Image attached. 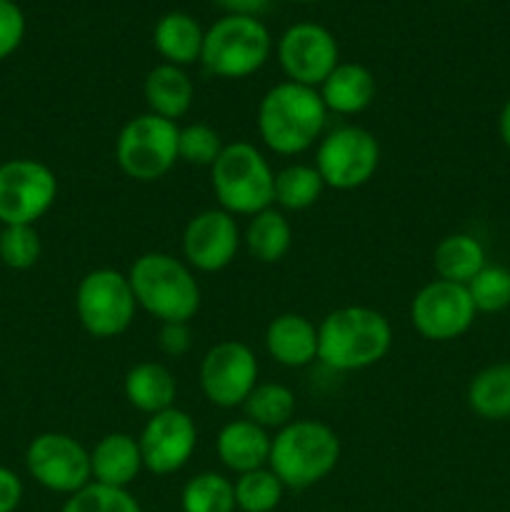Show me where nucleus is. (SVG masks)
<instances>
[{
	"mask_svg": "<svg viewBox=\"0 0 510 512\" xmlns=\"http://www.w3.org/2000/svg\"><path fill=\"white\" fill-rule=\"evenodd\" d=\"M255 123L265 148L293 158L320 143L328 125V108L318 88L283 80L260 98Z\"/></svg>",
	"mask_w": 510,
	"mask_h": 512,
	"instance_id": "1",
	"label": "nucleus"
},
{
	"mask_svg": "<svg viewBox=\"0 0 510 512\" xmlns=\"http://www.w3.org/2000/svg\"><path fill=\"white\" fill-rule=\"evenodd\" d=\"M393 345V328L380 310L345 305L318 325V360L335 373H355L380 363Z\"/></svg>",
	"mask_w": 510,
	"mask_h": 512,
	"instance_id": "2",
	"label": "nucleus"
},
{
	"mask_svg": "<svg viewBox=\"0 0 510 512\" xmlns=\"http://www.w3.org/2000/svg\"><path fill=\"white\" fill-rule=\"evenodd\" d=\"M135 303L160 323H190L200 310L193 268L175 255L145 253L128 270Z\"/></svg>",
	"mask_w": 510,
	"mask_h": 512,
	"instance_id": "3",
	"label": "nucleus"
},
{
	"mask_svg": "<svg viewBox=\"0 0 510 512\" xmlns=\"http://www.w3.org/2000/svg\"><path fill=\"white\" fill-rule=\"evenodd\" d=\"M340 460V438L320 420H293L273 435L268 468L290 490L320 483Z\"/></svg>",
	"mask_w": 510,
	"mask_h": 512,
	"instance_id": "4",
	"label": "nucleus"
},
{
	"mask_svg": "<svg viewBox=\"0 0 510 512\" xmlns=\"http://www.w3.org/2000/svg\"><path fill=\"white\" fill-rule=\"evenodd\" d=\"M210 185L218 205L230 215H258L273 208L275 173L268 158L253 143L235 140L220 150L210 165Z\"/></svg>",
	"mask_w": 510,
	"mask_h": 512,
	"instance_id": "5",
	"label": "nucleus"
},
{
	"mask_svg": "<svg viewBox=\"0 0 510 512\" xmlns=\"http://www.w3.org/2000/svg\"><path fill=\"white\" fill-rule=\"evenodd\" d=\"M273 53V38L253 15H223L205 30L200 65L223 80H243L258 73Z\"/></svg>",
	"mask_w": 510,
	"mask_h": 512,
	"instance_id": "6",
	"label": "nucleus"
},
{
	"mask_svg": "<svg viewBox=\"0 0 510 512\" xmlns=\"http://www.w3.org/2000/svg\"><path fill=\"white\" fill-rule=\"evenodd\" d=\"M178 135L173 120L153 113L135 115L115 138V163L130 180L155 183L178 163Z\"/></svg>",
	"mask_w": 510,
	"mask_h": 512,
	"instance_id": "7",
	"label": "nucleus"
},
{
	"mask_svg": "<svg viewBox=\"0 0 510 512\" xmlns=\"http://www.w3.org/2000/svg\"><path fill=\"white\" fill-rule=\"evenodd\" d=\"M135 303L128 275L113 268H98L83 275L75 288V313L88 335L110 340L133 325Z\"/></svg>",
	"mask_w": 510,
	"mask_h": 512,
	"instance_id": "8",
	"label": "nucleus"
},
{
	"mask_svg": "<svg viewBox=\"0 0 510 512\" xmlns=\"http://www.w3.org/2000/svg\"><path fill=\"white\" fill-rule=\"evenodd\" d=\"M315 170L325 188L355 190L375 178L380 165V143L368 128L340 125L328 130L315 145Z\"/></svg>",
	"mask_w": 510,
	"mask_h": 512,
	"instance_id": "9",
	"label": "nucleus"
},
{
	"mask_svg": "<svg viewBox=\"0 0 510 512\" xmlns=\"http://www.w3.org/2000/svg\"><path fill=\"white\" fill-rule=\"evenodd\" d=\"M58 198V178L35 158L0 163V225H35Z\"/></svg>",
	"mask_w": 510,
	"mask_h": 512,
	"instance_id": "10",
	"label": "nucleus"
},
{
	"mask_svg": "<svg viewBox=\"0 0 510 512\" xmlns=\"http://www.w3.org/2000/svg\"><path fill=\"white\" fill-rule=\"evenodd\" d=\"M30 478L50 493L73 495L93 483L90 450L68 433H40L25 450Z\"/></svg>",
	"mask_w": 510,
	"mask_h": 512,
	"instance_id": "11",
	"label": "nucleus"
},
{
	"mask_svg": "<svg viewBox=\"0 0 510 512\" xmlns=\"http://www.w3.org/2000/svg\"><path fill=\"white\" fill-rule=\"evenodd\" d=\"M475 315L478 310L470 300L468 288L440 278L423 285L410 303L413 328L433 343H450V340L463 338L473 328Z\"/></svg>",
	"mask_w": 510,
	"mask_h": 512,
	"instance_id": "12",
	"label": "nucleus"
},
{
	"mask_svg": "<svg viewBox=\"0 0 510 512\" xmlns=\"http://www.w3.org/2000/svg\"><path fill=\"white\" fill-rule=\"evenodd\" d=\"M275 53H278V63L285 78L290 83L308 85V88H320V83L340 63V48L335 35L325 25L310 23V20L285 28Z\"/></svg>",
	"mask_w": 510,
	"mask_h": 512,
	"instance_id": "13",
	"label": "nucleus"
},
{
	"mask_svg": "<svg viewBox=\"0 0 510 512\" xmlns=\"http://www.w3.org/2000/svg\"><path fill=\"white\" fill-rule=\"evenodd\" d=\"M258 358L240 340L213 345L200 360V390L218 408H238L258 385Z\"/></svg>",
	"mask_w": 510,
	"mask_h": 512,
	"instance_id": "14",
	"label": "nucleus"
},
{
	"mask_svg": "<svg viewBox=\"0 0 510 512\" xmlns=\"http://www.w3.org/2000/svg\"><path fill=\"white\" fill-rule=\"evenodd\" d=\"M140 455L148 473L173 475L190 463L198 445V428L185 410L168 408L150 415L138 435Z\"/></svg>",
	"mask_w": 510,
	"mask_h": 512,
	"instance_id": "15",
	"label": "nucleus"
},
{
	"mask_svg": "<svg viewBox=\"0 0 510 512\" xmlns=\"http://www.w3.org/2000/svg\"><path fill=\"white\" fill-rule=\"evenodd\" d=\"M240 243L243 235L235 215L223 208L200 210L183 230V258L200 273H218L233 263Z\"/></svg>",
	"mask_w": 510,
	"mask_h": 512,
	"instance_id": "16",
	"label": "nucleus"
},
{
	"mask_svg": "<svg viewBox=\"0 0 510 512\" xmlns=\"http://www.w3.org/2000/svg\"><path fill=\"white\" fill-rule=\"evenodd\" d=\"M265 350L283 368H305L318 360V325L300 313H283L265 328Z\"/></svg>",
	"mask_w": 510,
	"mask_h": 512,
	"instance_id": "17",
	"label": "nucleus"
},
{
	"mask_svg": "<svg viewBox=\"0 0 510 512\" xmlns=\"http://www.w3.org/2000/svg\"><path fill=\"white\" fill-rule=\"evenodd\" d=\"M270 443H273V435H268V430L255 425L253 420L240 418L220 428L215 438V453L225 468L243 475L268 465Z\"/></svg>",
	"mask_w": 510,
	"mask_h": 512,
	"instance_id": "18",
	"label": "nucleus"
},
{
	"mask_svg": "<svg viewBox=\"0 0 510 512\" xmlns=\"http://www.w3.org/2000/svg\"><path fill=\"white\" fill-rule=\"evenodd\" d=\"M143 455H140L138 438L128 433H108L90 450V473L93 483L110 485V488H125L133 483L143 470Z\"/></svg>",
	"mask_w": 510,
	"mask_h": 512,
	"instance_id": "19",
	"label": "nucleus"
},
{
	"mask_svg": "<svg viewBox=\"0 0 510 512\" xmlns=\"http://www.w3.org/2000/svg\"><path fill=\"white\" fill-rule=\"evenodd\" d=\"M328 113L358 115L373 105L378 85L373 73L360 63H338L318 88Z\"/></svg>",
	"mask_w": 510,
	"mask_h": 512,
	"instance_id": "20",
	"label": "nucleus"
},
{
	"mask_svg": "<svg viewBox=\"0 0 510 512\" xmlns=\"http://www.w3.org/2000/svg\"><path fill=\"white\" fill-rule=\"evenodd\" d=\"M145 103H148V113L160 115L165 120H178L188 115L193 108L195 85L185 68L178 65L160 63L153 70H148L143 83Z\"/></svg>",
	"mask_w": 510,
	"mask_h": 512,
	"instance_id": "21",
	"label": "nucleus"
},
{
	"mask_svg": "<svg viewBox=\"0 0 510 512\" xmlns=\"http://www.w3.org/2000/svg\"><path fill=\"white\" fill-rule=\"evenodd\" d=\"M123 393L135 410H140L145 415H155L168 408H175L178 383H175L173 373L163 363L145 360V363L133 365L128 370Z\"/></svg>",
	"mask_w": 510,
	"mask_h": 512,
	"instance_id": "22",
	"label": "nucleus"
},
{
	"mask_svg": "<svg viewBox=\"0 0 510 512\" xmlns=\"http://www.w3.org/2000/svg\"><path fill=\"white\" fill-rule=\"evenodd\" d=\"M203 40V25L193 15L180 13V10L165 13L153 28V45L158 55L163 58V63L178 65V68L200 63Z\"/></svg>",
	"mask_w": 510,
	"mask_h": 512,
	"instance_id": "23",
	"label": "nucleus"
},
{
	"mask_svg": "<svg viewBox=\"0 0 510 512\" xmlns=\"http://www.w3.org/2000/svg\"><path fill=\"white\" fill-rule=\"evenodd\" d=\"M485 265H488V260H485V248L475 235L453 233L445 235V238L435 245L433 268L440 280L468 285Z\"/></svg>",
	"mask_w": 510,
	"mask_h": 512,
	"instance_id": "24",
	"label": "nucleus"
},
{
	"mask_svg": "<svg viewBox=\"0 0 510 512\" xmlns=\"http://www.w3.org/2000/svg\"><path fill=\"white\" fill-rule=\"evenodd\" d=\"M243 243L258 263H280L288 255L290 245H293L290 220L278 208L260 210L258 215L250 218L248 228L243 233Z\"/></svg>",
	"mask_w": 510,
	"mask_h": 512,
	"instance_id": "25",
	"label": "nucleus"
},
{
	"mask_svg": "<svg viewBox=\"0 0 510 512\" xmlns=\"http://www.w3.org/2000/svg\"><path fill=\"white\" fill-rule=\"evenodd\" d=\"M465 400L478 418L490 423L510 420V363H495L475 373Z\"/></svg>",
	"mask_w": 510,
	"mask_h": 512,
	"instance_id": "26",
	"label": "nucleus"
},
{
	"mask_svg": "<svg viewBox=\"0 0 510 512\" xmlns=\"http://www.w3.org/2000/svg\"><path fill=\"white\" fill-rule=\"evenodd\" d=\"M323 190L325 183L315 165L293 163L275 173V205L290 213L313 208Z\"/></svg>",
	"mask_w": 510,
	"mask_h": 512,
	"instance_id": "27",
	"label": "nucleus"
},
{
	"mask_svg": "<svg viewBox=\"0 0 510 512\" xmlns=\"http://www.w3.org/2000/svg\"><path fill=\"white\" fill-rule=\"evenodd\" d=\"M245 418L265 430H280L295 420V395L288 385L258 383L243 403Z\"/></svg>",
	"mask_w": 510,
	"mask_h": 512,
	"instance_id": "28",
	"label": "nucleus"
},
{
	"mask_svg": "<svg viewBox=\"0 0 510 512\" xmlns=\"http://www.w3.org/2000/svg\"><path fill=\"white\" fill-rule=\"evenodd\" d=\"M183 512H235V485L220 473H200L185 483Z\"/></svg>",
	"mask_w": 510,
	"mask_h": 512,
	"instance_id": "29",
	"label": "nucleus"
},
{
	"mask_svg": "<svg viewBox=\"0 0 510 512\" xmlns=\"http://www.w3.org/2000/svg\"><path fill=\"white\" fill-rule=\"evenodd\" d=\"M235 505L243 512H273L283 500L285 485L278 475L265 465V468L250 470L238 475L235 480Z\"/></svg>",
	"mask_w": 510,
	"mask_h": 512,
	"instance_id": "30",
	"label": "nucleus"
},
{
	"mask_svg": "<svg viewBox=\"0 0 510 512\" xmlns=\"http://www.w3.org/2000/svg\"><path fill=\"white\" fill-rule=\"evenodd\" d=\"M465 288L478 313L493 315L510 308V270L503 265L488 263Z\"/></svg>",
	"mask_w": 510,
	"mask_h": 512,
	"instance_id": "31",
	"label": "nucleus"
},
{
	"mask_svg": "<svg viewBox=\"0 0 510 512\" xmlns=\"http://www.w3.org/2000/svg\"><path fill=\"white\" fill-rule=\"evenodd\" d=\"M60 512H143L140 503L125 488L88 483L78 493L68 495Z\"/></svg>",
	"mask_w": 510,
	"mask_h": 512,
	"instance_id": "32",
	"label": "nucleus"
},
{
	"mask_svg": "<svg viewBox=\"0 0 510 512\" xmlns=\"http://www.w3.org/2000/svg\"><path fill=\"white\" fill-rule=\"evenodd\" d=\"M43 243L35 225H0V263L10 270H30L40 260Z\"/></svg>",
	"mask_w": 510,
	"mask_h": 512,
	"instance_id": "33",
	"label": "nucleus"
},
{
	"mask_svg": "<svg viewBox=\"0 0 510 512\" xmlns=\"http://www.w3.org/2000/svg\"><path fill=\"white\" fill-rule=\"evenodd\" d=\"M223 140L215 128L208 123H190L180 128L178 135V160L195 165V168H210L223 150Z\"/></svg>",
	"mask_w": 510,
	"mask_h": 512,
	"instance_id": "34",
	"label": "nucleus"
},
{
	"mask_svg": "<svg viewBox=\"0 0 510 512\" xmlns=\"http://www.w3.org/2000/svg\"><path fill=\"white\" fill-rule=\"evenodd\" d=\"M25 38V15L15 0H0V60L10 58Z\"/></svg>",
	"mask_w": 510,
	"mask_h": 512,
	"instance_id": "35",
	"label": "nucleus"
},
{
	"mask_svg": "<svg viewBox=\"0 0 510 512\" xmlns=\"http://www.w3.org/2000/svg\"><path fill=\"white\" fill-rule=\"evenodd\" d=\"M193 340H190L188 323H160L158 330V348L168 358H183L190 350Z\"/></svg>",
	"mask_w": 510,
	"mask_h": 512,
	"instance_id": "36",
	"label": "nucleus"
},
{
	"mask_svg": "<svg viewBox=\"0 0 510 512\" xmlns=\"http://www.w3.org/2000/svg\"><path fill=\"white\" fill-rule=\"evenodd\" d=\"M23 500V480L0 465V512H15Z\"/></svg>",
	"mask_w": 510,
	"mask_h": 512,
	"instance_id": "37",
	"label": "nucleus"
},
{
	"mask_svg": "<svg viewBox=\"0 0 510 512\" xmlns=\"http://www.w3.org/2000/svg\"><path fill=\"white\" fill-rule=\"evenodd\" d=\"M225 15H253L260 18L270 8V0H213Z\"/></svg>",
	"mask_w": 510,
	"mask_h": 512,
	"instance_id": "38",
	"label": "nucleus"
},
{
	"mask_svg": "<svg viewBox=\"0 0 510 512\" xmlns=\"http://www.w3.org/2000/svg\"><path fill=\"white\" fill-rule=\"evenodd\" d=\"M498 133L500 140L510 148V98L505 100L503 110H500V118H498Z\"/></svg>",
	"mask_w": 510,
	"mask_h": 512,
	"instance_id": "39",
	"label": "nucleus"
},
{
	"mask_svg": "<svg viewBox=\"0 0 510 512\" xmlns=\"http://www.w3.org/2000/svg\"><path fill=\"white\" fill-rule=\"evenodd\" d=\"M290 3H323V0H290Z\"/></svg>",
	"mask_w": 510,
	"mask_h": 512,
	"instance_id": "40",
	"label": "nucleus"
}]
</instances>
